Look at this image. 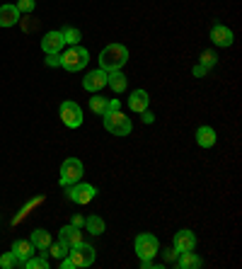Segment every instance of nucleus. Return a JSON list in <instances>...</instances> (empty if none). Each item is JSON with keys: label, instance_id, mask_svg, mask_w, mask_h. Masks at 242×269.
Returning <instances> with one entry per match:
<instances>
[{"label": "nucleus", "instance_id": "obj_1", "mask_svg": "<svg viewBox=\"0 0 242 269\" xmlns=\"http://www.w3.org/2000/svg\"><path fill=\"white\" fill-rule=\"evenodd\" d=\"M129 61V49L124 44H109L99 53V68L102 71H121Z\"/></svg>", "mask_w": 242, "mask_h": 269}, {"label": "nucleus", "instance_id": "obj_2", "mask_svg": "<svg viewBox=\"0 0 242 269\" xmlns=\"http://www.w3.org/2000/svg\"><path fill=\"white\" fill-rule=\"evenodd\" d=\"M90 63V51L85 46H71L66 53H60V68H66L68 73H78Z\"/></svg>", "mask_w": 242, "mask_h": 269}, {"label": "nucleus", "instance_id": "obj_3", "mask_svg": "<svg viewBox=\"0 0 242 269\" xmlns=\"http://www.w3.org/2000/svg\"><path fill=\"white\" fill-rule=\"evenodd\" d=\"M104 129L111 136H129L133 131V124L121 112H111V114H104Z\"/></svg>", "mask_w": 242, "mask_h": 269}, {"label": "nucleus", "instance_id": "obj_4", "mask_svg": "<svg viewBox=\"0 0 242 269\" xmlns=\"http://www.w3.org/2000/svg\"><path fill=\"white\" fill-rule=\"evenodd\" d=\"M66 257L73 262V267H92V262H95V247L87 243H78L68 250Z\"/></svg>", "mask_w": 242, "mask_h": 269}, {"label": "nucleus", "instance_id": "obj_5", "mask_svg": "<svg viewBox=\"0 0 242 269\" xmlns=\"http://www.w3.org/2000/svg\"><path fill=\"white\" fill-rule=\"evenodd\" d=\"M58 114L60 119H63V124L68 126V129H78V126H83V110H80V104L78 102H60L58 107Z\"/></svg>", "mask_w": 242, "mask_h": 269}, {"label": "nucleus", "instance_id": "obj_6", "mask_svg": "<svg viewBox=\"0 0 242 269\" xmlns=\"http://www.w3.org/2000/svg\"><path fill=\"white\" fill-rule=\"evenodd\" d=\"M80 180H83V163L78 158L63 160V165H60V184L71 187V184L80 182Z\"/></svg>", "mask_w": 242, "mask_h": 269}, {"label": "nucleus", "instance_id": "obj_7", "mask_svg": "<svg viewBox=\"0 0 242 269\" xmlns=\"http://www.w3.org/2000/svg\"><path fill=\"white\" fill-rule=\"evenodd\" d=\"M157 252H160V243L153 233H141L136 238V255L141 259H153Z\"/></svg>", "mask_w": 242, "mask_h": 269}, {"label": "nucleus", "instance_id": "obj_8", "mask_svg": "<svg viewBox=\"0 0 242 269\" xmlns=\"http://www.w3.org/2000/svg\"><path fill=\"white\" fill-rule=\"evenodd\" d=\"M66 189H68V199L75 201V204H90L97 194V189L87 182H75L71 187H66Z\"/></svg>", "mask_w": 242, "mask_h": 269}, {"label": "nucleus", "instance_id": "obj_9", "mask_svg": "<svg viewBox=\"0 0 242 269\" xmlns=\"http://www.w3.org/2000/svg\"><path fill=\"white\" fill-rule=\"evenodd\" d=\"M104 85H107V71H102V68H97L83 78V87L87 92H99Z\"/></svg>", "mask_w": 242, "mask_h": 269}, {"label": "nucleus", "instance_id": "obj_10", "mask_svg": "<svg viewBox=\"0 0 242 269\" xmlns=\"http://www.w3.org/2000/svg\"><path fill=\"white\" fill-rule=\"evenodd\" d=\"M172 247H177L179 252L194 250V247H196V235H194L192 231H187V228H182V231L174 233V238H172Z\"/></svg>", "mask_w": 242, "mask_h": 269}, {"label": "nucleus", "instance_id": "obj_11", "mask_svg": "<svg viewBox=\"0 0 242 269\" xmlns=\"http://www.w3.org/2000/svg\"><path fill=\"white\" fill-rule=\"evenodd\" d=\"M63 32H48L46 37L41 39V49L46 51V53H60L63 49Z\"/></svg>", "mask_w": 242, "mask_h": 269}, {"label": "nucleus", "instance_id": "obj_12", "mask_svg": "<svg viewBox=\"0 0 242 269\" xmlns=\"http://www.w3.org/2000/svg\"><path fill=\"white\" fill-rule=\"evenodd\" d=\"M148 104H150V95L145 90H133L131 97H129V110L141 114V112L148 110Z\"/></svg>", "mask_w": 242, "mask_h": 269}, {"label": "nucleus", "instance_id": "obj_13", "mask_svg": "<svg viewBox=\"0 0 242 269\" xmlns=\"http://www.w3.org/2000/svg\"><path fill=\"white\" fill-rule=\"evenodd\" d=\"M211 39H213V44L228 49L230 44H232V32H230L225 25H213L211 27Z\"/></svg>", "mask_w": 242, "mask_h": 269}, {"label": "nucleus", "instance_id": "obj_14", "mask_svg": "<svg viewBox=\"0 0 242 269\" xmlns=\"http://www.w3.org/2000/svg\"><path fill=\"white\" fill-rule=\"evenodd\" d=\"M12 255L17 257V262L22 264L24 259H29L34 255V243L32 240H15L12 243Z\"/></svg>", "mask_w": 242, "mask_h": 269}, {"label": "nucleus", "instance_id": "obj_15", "mask_svg": "<svg viewBox=\"0 0 242 269\" xmlns=\"http://www.w3.org/2000/svg\"><path fill=\"white\" fill-rule=\"evenodd\" d=\"M177 267L179 269H199V267H204V259L196 255L194 250H187V252H179V257H177Z\"/></svg>", "mask_w": 242, "mask_h": 269}, {"label": "nucleus", "instance_id": "obj_16", "mask_svg": "<svg viewBox=\"0 0 242 269\" xmlns=\"http://www.w3.org/2000/svg\"><path fill=\"white\" fill-rule=\"evenodd\" d=\"M58 240H63L68 247H73V245L83 243V231L75 228V226H63L58 231Z\"/></svg>", "mask_w": 242, "mask_h": 269}, {"label": "nucleus", "instance_id": "obj_17", "mask_svg": "<svg viewBox=\"0 0 242 269\" xmlns=\"http://www.w3.org/2000/svg\"><path fill=\"white\" fill-rule=\"evenodd\" d=\"M20 10L15 5H0V27H15L20 22Z\"/></svg>", "mask_w": 242, "mask_h": 269}, {"label": "nucleus", "instance_id": "obj_18", "mask_svg": "<svg viewBox=\"0 0 242 269\" xmlns=\"http://www.w3.org/2000/svg\"><path fill=\"white\" fill-rule=\"evenodd\" d=\"M196 143L201 148L216 146V131H213L211 126H199V129H196Z\"/></svg>", "mask_w": 242, "mask_h": 269}, {"label": "nucleus", "instance_id": "obj_19", "mask_svg": "<svg viewBox=\"0 0 242 269\" xmlns=\"http://www.w3.org/2000/svg\"><path fill=\"white\" fill-rule=\"evenodd\" d=\"M32 243H34L36 250H41V252H46V247L51 245V233L44 231V228H36L34 233H32V238H29Z\"/></svg>", "mask_w": 242, "mask_h": 269}, {"label": "nucleus", "instance_id": "obj_20", "mask_svg": "<svg viewBox=\"0 0 242 269\" xmlns=\"http://www.w3.org/2000/svg\"><path fill=\"white\" fill-rule=\"evenodd\" d=\"M107 85L114 90V92H124L126 90V75L121 71H109L107 73Z\"/></svg>", "mask_w": 242, "mask_h": 269}, {"label": "nucleus", "instance_id": "obj_21", "mask_svg": "<svg viewBox=\"0 0 242 269\" xmlns=\"http://www.w3.org/2000/svg\"><path fill=\"white\" fill-rule=\"evenodd\" d=\"M104 221L99 219V216H90V219H85V231L92 233V235H102L104 233Z\"/></svg>", "mask_w": 242, "mask_h": 269}, {"label": "nucleus", "instance_id": "obj_22", "mask_svg": "<svg viewBox=\"0 0 242 269\" xmlns=\"http://www.w3.org/2000/svg\"><path fill=\"white\" fill-rule=\"evenodd\" d=\"M68 250H71V247H68V245L63 243V240H58V243H51L46 247V252H44V255H51L53 257V259H63V257L68 255Z\"/></svg>", "mask_w": 242, "mask_h": 269}, {"label": "nucleus", "instance_id": "obj_23", "mask_svg": "<svg viewBox=\"0 0 242 269\" xmlns=\"http://www.w3.org/2000/svg\"><path fill=\"white\" fill-rule=\"evenodd\" d=\"M22 264L27 269H48V259H46V257H34V255H32L29 259H24Z\"/></svg>", "mask_w": 242, "mask_h": 269}, {"label": "nucleus", "instance_id": "obj_24", "mask_svg": "<svg viewBox=\"0 0 242 269\" xmlns=\"http://www.w3.org/2000/svg\"><path fill=\"white\" fill-rule=\"evenodd\" d=\"M63 41L71 44V46H78V44H80V29H75V27L63 29Z\"/></svg>", "mask_w": 242, "mask_h": 269}, {"label": "nucleus", "instance_id": "obj_25", "mask_svg": "<svg viewBox=\"0 0 242 269\" xmlns=\"http://www.w3.org/2000/svg\"><path fill=\"white\" fill-rule=\"evenodd\" d=\"M104 107H107V97H99L95 92V97H90V110L102 117V114H104Z\"/></svg>", "mask_w": 242, "mask_h": 269}, {"label": "nucleus", "instance_id": "obj_26", "mask_svg": "<svg viewBox=\"0 0 242 269\" xmlns=\"http://www.w3.org/2000/svg\"><path fill=\"white\" fill-rule=\"evenodd\" d=\"M17 264H20V262H17V257L12 255V250L0 257V267H3V269H12V267H17Z\"/></svg>", "mask_w": 242, "mask_h": 269}, {"label": "nucleus", "instance_id": "obj_27", "mask_svg": "<svg viewBox=\"0 0 242 269\" xmlns=\"http://www.w3.org/2000/svg\"><path fill=\"white\" fill-rule=\"evenodd\" d=\"M216 63H218L216 51H204V53H201V66H206V68H213Z\"/></svg>", "mask_w": 242, "mask_h": 269}, {"label": "nucleus", "instance_id": "obj_28", "mask_svg": "<svg viewBox=\"0 0 242 269\" xmlns=\"http://www.w3.org/2000/svg\"><path fill=\"white\" fill-rule=\"evenodd\" d=\"M20 13H32L34 10V0H17V5H15Z\"/></svg>", "mask_w": 242, "mask_h": 269}, {"label": "nucleus", "instance_id": "obj_29", "mask_svg": "<svg viewBox=\"0 0 242 269\" xmlns=\"http://www.w3.org/2000/svg\"><path fill=\"white\" fill-rule=\"evenodd\" d=\"M119 107H121V102L119 99H107V107H104V114H111V112H119ZM102 114V117H104Z\"/></svg>", "mask_w": 242, "mask_h": 269}, {"label": "nucleus", "instance_id": "obj_30", "mask_svg": "<svg viewBox=\"0 0 242 269\" xmlns=\"http://www.w3.org/2000/svg\"><path fill=\"white\" fill-rule=\"evenodd\" d=\"M46 66H51V68L60 66V53H46Z\"/></svg>", "mask_w": 242, "mask_h": 269}, {"label": "nucleus", "instance_id": "obj_31", "mask_svg": "<svg viewBox=\"0 0 242 269\" xmlns=\"http://www.w3.org/2000/svg\"><path fill=\"white\" fill-rule=\"evenodd\" d=\"M162 255H165V262H174V259L179 257V250H177V247H172V250H169V247H167Z\"/></svg>", "mask_w": 242, "mask_h": 269}, {"label": "nucleus", "instance_id": "obj_32", "mask_svg": "<svg viewBox=\"0 0 242 269\" xmlns=\"http://www.w3.org/2000/svg\"><path fill=\"white\" fill-rule=\"evenodd\" d=\"M206 73H208V68H206V66H201V63H199V66H194V75H196V78H204Z\"/></svg>", "mask_w": 242, "mask_h": 269}, {"label": "nucleus", "instance_id": "obj_33", "mask_svg": "<svg viewBox=\"0 0 242 269\" xmlns=\"http://www.w3.org/2000/svg\"><path fill=\"white\" fill-rule=\"evenodd\" d=\"M71 226H75V228H83V226H85V219L80 216V213H75V216H73V221H71Z\"/></svg>", "mask_w": 242, "mask_h": 269}, {"label": "nucleus", "instance_id": "obj_34", "mask_svg": "<svg viewBox=\"0 0 242 269\" xmlns=\"http://www.w3.org/2000/svg\"><path fill=\"white\" fill-rule=\"evenodd\" d=\"M141 114H143V122H145V124H153V122H155L153 112H148V110H145V112H141Z\"/></svg>", "mask_w": 242, "mask_h": 269}]
</instances>
